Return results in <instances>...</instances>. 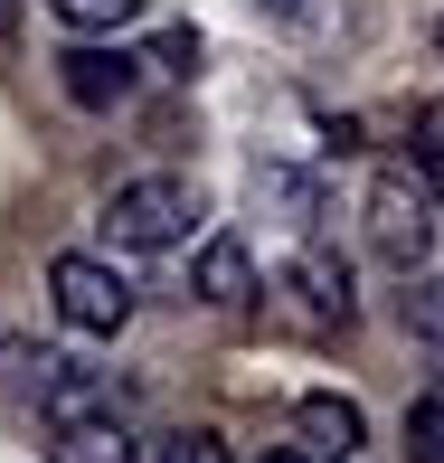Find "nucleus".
Masks as SVG:
<instances>
[{
	"label": "nucleus",
	"instance_id": "dca6fc26",
	"mask_svg": "<svg viewBox=\"0 0 444 463\" xmlns=\"http://www.w3.org/2000/svg\"><path fill=\"white\" fill-rule=\"evenodd\" d=\"M274 10H284V19H303V10H312V0H274Z\"/></svg>",
	"mask_w": 444,
	"mask_h": 463
},
{
	"label": "nucleus",
	"instance_id": "f3484780",
	"mask_svg": "<svg viewBox=\"0 0 444 463\" xmlns=\"http://www.w3.org/2000/svg\"><path fill=\"white\" fill-rule=\"evenodd\" d=\"M265 463H303V454H293V445H274V454H265Z\"/></svg>",
	"mask_w": 444,
	"mask_h": 463
},
{
	"label": "nucleus",
	"instance_id": "6e6552de",
	"mask_svg": "<svg viewBox=\"0 0 444 463\" xmlns=\"http://www.w3.org/2000/svg\"><path fill=\"white\" fill-rule=\"evenodd\" d=\"M48 463H133V435L123 416H76V426H48Z\"/></svg>",
	"mask_w": 444,
	"mask_h": 463
},
{
	"label": "nucleus",
	"instance_id": "f257e3e1",
	"mask_svg": "<svg viewBox=\"0 0 444 463\" xmlns=\"http://www.w3.org/2000/svg\"><path fill=\"white\" fill-rule=\"evenodd\" d=\"M189 227H199V180H180V171L123 180L114 199H104V246H114V256H161Z\"/></svg>",
	"mask_w": 444,
	"mask_h": 463
},
{
	"label": "nucleus",
	"instance_id": "f03ea898",
	"mask_svg": "<svg viewBox=\"0 0 444 463\" xmlns=\"http://www.w3.org/2000/svg\"><path fill=\"white\" fill-rule=\"evenodd\" d=\"M359 218H369V256L378 265H397V275H416V265L435 256V189L416 161H397V171H378L369 180V199H359Z\"/></svg>",
	"mask_w": 444,
	"mask_h": 463
},
{
	"label": "nucleus",
	"instance_id": "6ab92c4d",
	"mask_svg": "<svg viewBox=\"0 0 444 463\" xmlns=\"http://www.w3.org/2000/svg\"><path fill=\"white\" fill-rule=\"evenodd\" d=\"M435 48H444V19H435Z\"/></svg>",
	"mask_w": 444,
	"mask_h": 463
},
{
	"label": "nucleus",
	"instance_id": "ddd939ff",
	"mask_svg": "<svg viewBox=\"0 0 444 463\" xmlns=\"http://www.w3.org/2000/svg\"><path fill=\"white\" fill-rule=\"evenodd\" d=\"M142 67H152V76H189V67H199V38H189V29H161L152 48H142Z\"/></svg>",
	"mask_w": 444,
	"mask_h": 463
},
{
	"label": "nucleus",
	"instance_id": "7ed1b4c3",
	"mask_svg": "<svg viewBox=\"0 0 444 463\" xmlns=\"http://www.w3.org/2000/svg\"><path fill=\"white\" fill-rule=\"evenodd\" d=\"M48 293H57V312H67V331H86V341H114V331L133 322V303H142L114 256H57Z\"/></svg>",
	"mask_w": 444,
	"mask_h": 463
},
{
	"label": "nucleus",
	"instance_id": "0eeeda50",
	"mask_svg": "<svg viewBox=\"0 0 444 463\" xmlns=\"http://www.w3.org/2000/svg\"><path fill=\"white\" fill-rule=\"evenodd\" d=\"M189 293H199L208 312H246L256 303V256H246V237H208L199 265H189Z\"/></svg>",
	"mask_w": 444,
	"mask_h": 463
},
{
	"label": "nucleus",
	"instance_id": "9b49d317",
	"mask_svg": "<svg viewBox=\"0 0 444 463\" xmlns=\"http://www.w3.org/2000/svg\"><path fill=\"white\" fill-rule=\"evenodd\" d=\"M407 463H444V378L407 407Z\"/></svg>",
	"mask_w": 444,
	"mask_h": 463
},
{
	"label": "nucleus",
	"instance_id": "2eb2a0df",
	"mask_svg": "<svg viewBox=\"0 0 444 463\" xmlns=\"http://www.w3.org/2000/svg\"><path fill=\"white\" fill-rule=\"evenodd\" d=\"M407 322H416V331H426V341H444V275L407 293Z\"/></svg>",
	"mask_w": 444,
	"mask_h": 463
},
{
	"label": "nucleus",
	"instance_id": "a211bd4d",
	"mask_svg": "<svg viewBox=\"0 0 444 463\" xmlns=\"http://www.w3.org/2000/svg\"><path fill=\"white\" fill-rule=\"evenodd\" d=\"M0 29H10V0H0Z\"/></svg>",
	"mask_w": 444,
	"mask_h": 463
},
{
	"label": "nucleus",
	"instance_id": "4468645a",
	"mask_svg": "<svg viewBox=\"0 0 444 463\" xmlns=\"http://www.w3.org/2000/svg\"><path fill=\"white\" fill-rule=\"evenodd\" d=\"M161 463H227V435H218V426H189V435L161 445Z\"/></svg>",
	"mask_w": 444,
	"mask_h": 463
},
{
	"label": "nucleus",
	"instance_id": "f8f14e48",
	"mask_svg": "<svg viewBox=\"0 0 444 463\" xmlns=\"http://www.w3.org/2000/svg\"><path fill=\"white\" fill-rule=\"evenodd\" d=\"M407 161H416V171H444V95H426L407 114Z\"/></svg>",
	"mask_w": 444,
	"mask_h": 463
},
{
	"label": "nucleus",
	"instance_id": "423d86ee",
	"mask_svg": "<svg viewBox=\"0 0 444 463\" xmlns=\"http://www.w3.org/2000/svg\"><path fill=\"white\" fill-rule=\"evenodd\" d=\"M284 303H293V322H312V331H350V275L331 256H293L284 265Z\"/></svg>",
	"mask_w": 444,
	"mask_h": 463
},
{
	"label": "nucleus",
	"instance_id": "39448f33",
	"mask_svg": "<svg viewBox=\"0 0 444 463\" xmlns=\"http://www.w3.org/2000/svg\"><path fill=\"white\" fill-rule=\"evenodd\" d=\"M57 86H67V104H86V114H114V104H133V86H142V57H123V48H67V57H57Z\"/></svg>",
	"mask_w": 444,
	"mask_h": 463
},
{
	"label": "nucleus",
	"instance_id": "20e7f679",
	"mask_svg": "<svg viewBox=\"0 0 444 463\" xmlns=\"http://www.w3.org/2000/svg\"><path fill=\"white\" fill-rule=\"evenodd\" d=\"M38 416H48V426L123 416V378H114V369H86V360H48V378H38Z\"/></svg>",
	"mask_w": 444,
	"mask_h": 463
},
{
	"label": "nucleus",
	"instance_id": "9d476101",
	"mask_svg": "<svg viewBox=\"0 0 444 463\" xmlns=\"http://www.w3.org/2000/svg\"><path fill=\"white\" fill-rule=\"evenodd\" d=\"M67 29H86V38H114V29H133L142 19V0H48Z\"/></svg>",
	"mask_w": 444,
	"mask_h": 463
},
{
	"label": "nucleus",
	"instance_id": "1a4fd4ad",
	"mask_svg": "<svg viewBox=\"0 0 444 463\" xmlns=\"http://www.w3.org/2000/svg\"><path fill=\"white\" fill-rule=\"evenodd\" d=\"M293 426H303L322 454H341V463L359 454V435H369V426H359V407H350V397H331V388H312L303 407H293Z\"/></svg>",
	"mask_w": 444,
	"mask_h": 463
}]
</instances>
